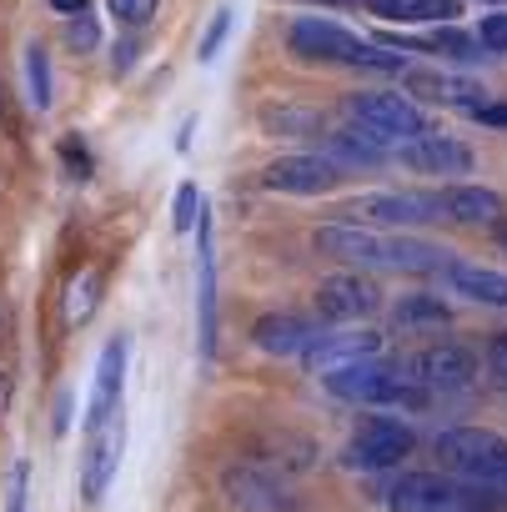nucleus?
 Segmentation results:
<instances>
[{
  "instance_id": "1",
  "label": "nucleus",
  "mask_w": 507,
  "mask_h": 512,
  "mask_svg": "<svg viewBox=\"0 0 507 512\" xmlns=\"http://www.w3.org/2000/svg\"><path fill=\"white\" fill-rule=\"evenodd\" d=\"M287 51L302 66H352V71H372V76H407V56H397L382 41H367L327 16H297L287 26Z\"/></svg>"
},
{
  "instance_id": "2",
  "label": "nucleus",
  "mask_w": 507,
  "mask_h": 512,
  "mask_svg": "<svg viewBox=\"0 0 507 512\" xmlns=\"http://www.w3.org/2000/svg\"><path fill=\"white\" fill-rule=\"evenodd\" d=\"M322 387H327L337 402L377 407V412H422V407L432 402V392H427L422 382H412L407 367H392V362H382V357L332 367V372H322Z\"/></svg>"
},
{
  "instance_id": "3",
  "label": "nucleus",
  "mask_w": 507,
  "mask_h": 512,
  "mask_svg": "<svg viewBox=\"0 0 507 512\" xmlns=\"http://www.w3.org/2000/svg\"><path fill=\"white\" fill-rule=\"evenodd\" d=\"M442 472L462 477L467 487L487 492L497 507H507V437L492 427H447L437 437Z\"/></svg>"
},
{
  "instance_id": "4",
  "label": "nucleus",
  "mask_w": 507,
  "mask_h": 512,
  "mask_svg": "<svg viewBox=\"0 0 507 512\" xmlns=\"http://www.w3.org/2000/svg\"><path fill=\"white\" fill-rule=\"evenodd\" d=\"M342 111H347L352 126H362L382 146H407V141L432 131L427 111L407 91H352V96H342Z\"/></svg>"
},
{
  "instance_id": "5",
  "label": "nucleus",
  "mask_w": 507,
  "mask_h": 512,
  "mask_svg": "<svg viewBox=\"0 0 507 512\" xmlns=\"http://www.w3.org/2000/svg\"><path fill=\"white\" fill-rule=\"evenodd\" d=\"M392 512H502L487 492L467 487L452 472H402L387 492Z\"/></svg>"
},
{
  "instance_id": "6",
  "label": "nucleus",
  "mask_w": 507,
  "mask_h": 512,
  "mask_svg": "<svg viewBox=\"0 0 507 512\" xmlns=\"http://www.w3.org/2000/svg\"><path fill=\"white\" fill-rule=\"evenodd\" d=\"M332 221H352V226H372V231H407L422 221H442V201L437 191H367L352 196L332 211Z\"/></svg>"
},
{
  "instance_id": "7",
  "label": "nucleus",
  "mask_w": 507,
  "mask_h": 512,
  "mask_svg": "<svg viewBox=\"0 0 507 512\" xmlns=\"http://www.w3.org/2000/svg\"><path fill=\"white\" fill-rule=\"evenodd\" d=\"M412 427L397 422V417H362L342 447V462L352 472H387V467H402V457H412Z\"/></svg>"
},
{
  "instance_id": "8",
  "label": "nucleus",
  "mask_w": 507,
  "mask_h": 512,
  "mask_svg": "<svg viewBox=\"0 0 507 512\" xmlns=\"http://www.w3.org/2000/svg\"><path fill=\"white\" fill-rule=\"evenodd\" d=\"M407 377L422 382L432 397L437 392L442 397H457V392H472L477 387L482 367H477L472 347H462V342H432V347H422V352L407 357Z\"/></svg>"
},
{
  "instance_id": "9",
  "label": "nucleus",
  "mask_w": 507,
  "mask_h": 512,
  "mask_svg": "<svg viewBox=\"0 0 507 512\" xmlns=\"http://www.w3.org/2000/svg\"><path fill=\"white\" fill-rule=\"evenodd\" d=\"M342 181H347V171L327 151H292L262 171V186L277 196H332Z\"/></svg>"
},
{
  "instance_id": "10",
  "label": "nucleus",
  "mask_w": 507,
  "mask_h": 512,
  "mask_svg": "<svg viewBox=\"0 0 507 512\" xmlns=\"http://www.w3.org/2000/svg\"><path fill=\"white\" fill-rule=\"evenodd\" d=\"M312 307H317L322 322L352 327V322H362V317H372V312L382 307V292H377V282L362 277V272H337V277H322V282H317Z\"/></svg>"
},
{
  "instance_id": "11",
  "label": "nucleus",
  "mask_w": 507,
  "mask_h": 512,
  "mask_svg": "<svg viewBox=\"0 0 507 512\" xmlns=\"http://www.w3.org/2000/svg\"><path fill=\"white\" fill-rule=\"evenodd\" d=\"M221 492H226V502H231L236 512H297L287 482L272 477V472L257 467V462H231V467L221 472Z\"/></svg>"
},
{
  "instance_id": "12",
  "label": "nucleus",
  "mask_w": 507,
  "mask_h": 512,
  "mask_svg": "<svg viewBox=\"0 0 507 512\" xmlns=\"http://www.w3.org/2000/svg\"><path fill=\"white\" fill-rule=\"evenodd\" d=\"M126 357H131V342L126 337H111L96 357V382H91V397H86V437L111 427L121 417V387H126Z\"/></svg>"
},
{
  "instance_id": "13",
  "label": "nucleus",
  "mask_w": 507,
  "mask_h": 512,
  "mask_svg": "<svg viewBox=\"0 0 507 512\" xmlns=\"http://www.w3.org/2000/svg\"><path fill=\"white\" fill-rule=\"evenodd\" d=\"M312 251L342 267H387V236H377L372 226H352V221H327L312 231Z\"/></svg>"
},
{
  "instance_id": "14",
  "label": "nucleus",
  "mask_w": 507,
  "mask_h": 512,
  "mask_svg": "<svg viewBox=\"0 0 507 512\" xmlns=\"http://www.w3.org/2000/svg\"><path fill=\"white\" fill-rule=\"evenodd\" d=\"M392 156H397L407 171H417V176H472V166H477L472 146L457 141V136H447V131H427V136L397 146Z\"/></svg>"
},
{
  "instance_id": "15",
  "label": "nucleus",
  "mask_w": 507,
  "mask_h": 512,
  "mask_svg": "<svg viewBox=\"0 0 507 512\" xmlns=\"http://www.w3.org/2000/svg\"><path fill=\"white\" fill-rule=\"evenodd\" d=\"M402 91L417 106H442V111H482L487 106V86L467 81V76H447V71H407Z\"/></svg>"
},
{
  "instance_id": "16",
  "label": "nucleus",
  "mask_w": 507,
  "mask_h": 512,
  "mask_svg": "<svg viewBox=\"0 0 507 512\" xmlns=\"http://www.w3.org/2000/svg\"><path fill=\"white\" fill-rule=\"evenodd\" d=\"M196 347L201 362L216 357V251H211V211L196 221Z\"/></svg>"
},
{
  "instance_id": "17",
  "label": "nucleus",
  "mask_w": 507,
  "mask_h": 512,
  "mask_svg": "<svg viewBox=\"0 0 507 512\" xmlns=\"http://www.w3.org/2000/svg\"><path fill=\"white\" fill-rule=\"evenodd\" d=\"M367 357H382V332L372 327H337V332H317L302 352L307 372H332V367H347V362H367Z\"/></svg>"
},
{
  "instance_id": "18",
  "label": "nucleus",
  "mask_w": 507,
  "mask_h": 512,
  "mask_svg": "<svg viewBox=\"0 0 507 512\" xmlns=\"http://www.w3.org/2000/svg\"><path fill=\"white\" fill-rule=\"evenodd\" d=\"M437 282H442L447 297H462V302L487 307V312H507V272H492V267L462 262V256H447V267L437 272Z\"/></svg>"
},
{
  "instance_id": "19",
  "label": "nucleus",
  "mask_w": 507,
  "mask_h": 512,
  "mask_svg": "<svg viewBox=\"0 0 507 512\" xmlns=\"http://www.w3.org/2000/svg\"><path fill=\"white\" fill-rule=\"evenodd\" d=\"M121 452H126V422L121 417L86 437V452H81V502L96 507L106 497V487H111V477L121 467Z\"/></svg>"
},
{
  "instance_id": "20",
  "label": "nucleus",
  "mask_w": 507,
  "mask_h": 512,
  "mask_svg": "<svg viewBox=\"0 0 507 512\" xmlns=\"http://www.w3.org/2000/svg\"><path fill=\"white\" fill-rule=\"evenodd\" d=\"M442 201V216L457 221V226H497L507 216V201L492 191V186H467V181H452L437 191Z\"/></svg>"
},
{
  "instance_id": "21",
  "label": "nucleus",
  "mask_w": 507,
  "mask_h": 512,
  "mask_svg": "<svg viewBox=\"0 0 507 512\" xmlns=\"http://www.w3.org/2000/svg\"><path fill=\"white\" fill-rule=\"evenodd\" d=\"M312 337H317V327L297 312H267V317L251 322V342H257L267 357H302Z\"/></svg>"
},
{
  "instance_id": "22",
  "label": "nucleus",
  "mask_w": 507,
  "mask_h": 512,
  "mask_svg": "<svg viewBox=\"0 0 507 512\" xmlns=\"http://www.w3.org/2000/svg\"><path fill=\"white\" fill-rule=\"evenodd\" d=\"M322 151L342 166V171H372V166H382L387 156H392V146H382L377 136H367L362 126H337V131H327L322 136Z\"/></svg>"
},
{
  "instance_id": "23",
  "label": "nucleus",
  "mask_w": 507,
  "mask_h": 512,
  "mask_svg": "<svg viewBox=\"0 0 507 512\" xmlns=\"http://www.w3.org/2000/svg\"><path fill=\"white\" fill-rule=\"evenodd\" d=\"M362 11L387 26H452L462 16V0H362Z\"/></svg>"
},
{
  "instance_id": "24",
  "label": "nucleus",
  "mask_w": 507,
  "mask_h": 512,
  "mask_svg": "<svg viewBox=\"0 0 507 512\" xmlns=\"http://www.w3.org/2000/svg\"><path fill=\"white\" fill-rule=\"evenodd\" d=\"M447 256L452 251H442L437 241H427V236H387V272H407V277H437L442 267H447Z\"/></svg>"
},
{
  "instance_id": "25",
  "label": "nucleus",
  "mask_w": 507,
  "mask_h": 512,
  "mask_svg": "<svg viewBox=\"0 0 507 512\" xmlns=\"http://www.w3.org/2000/svg\"><path fill=\"white\" fill-rule=\"evenodd\" d=\"M447 322H452V312H447V302L432 297V292H407V297L392 307V327H397L402 337H432V332H442Z\"/></svg>"
},
{
  "instance_id": "26",
  "label": "nucleus",
  "mask_w": 507,
  "mask_h": 512,
  "mask_svg": "<svg viewBox=\"0 0 507 512\" xmlns=\"http://www.w3.org/2000/svg\"><path fill=\"white\" fill-rule=\"evenodd\" d=\"M262 131L267 136H322V116L307 111V106H292V101H272L262 106Z\"/></svg>"
},
{
  "instance_id": "27",
  "label": "nucleus",
  "mask_w": 507,
  "mask_h": 512,
  "mask_svg": "<svg viewBox=\"0 0 507 512\" xmlns=\"http://www.w3.org/2000/svg\"><path fill=\"white\" fill-rule=\"evenodd\" d=\"M427 46H432V56L457 61V66H477V61L487 56V51H482V41H477V36H467V31H457V26L432 31V36H427Z\"/></svg>"
},
{
  "instance_id": "28",
  "label": "nucleus",
  "mask_w": 507,
  "mask_h": 512,
  "mask_svg": "<svg viewBox=\"0 0 507 512\" xmlns=\"http://www.w3.org/2000/svg\"><path fill=\"white\" fill-rule=\"evenodd\" d=\"M101 287H106V272H81L71 282V297H66V322L71 327H86L101 307Z\"/></svg>"
},
{
  "instance_id": "29",
  "label": "nucleus",
  "mask_w": 507,
  "mask_h": 512,
  "mask_svg": "<svg viewBox=\"0 0 507 512\" xmlns=\"http://www.w3.org/2000/svg\"><path fill=\"white\" fill-rule=\"evenodd\" d=\"M26 101L31 111H51V56L41 41L26 46Z\"/></svg>"
},
{
  "instance_id": "30",
  "label": "nucleus",
  "mask_w": 507,
  "mask_h": 512,
  "mask_svg": "<svg viewBox=\"0 0 507 512\" xmlns=\"http://www.w3.org/2000/svg\"><path fill=\"white\" fill-rule=\"evenodd\" d=\"M482 377H487L492 392H507V327L487 337V347H482Z\"/></svg>"
},
{
  "instance_id": "31",
  "label": "nucleus",
  "mask_w": 507,
  "mask_h": 512,
  "mask_svg": "<svg viewBox=\"0 0 507 512\" xmlns=\"http://www.w3.org/2000/svg\"><path fill=\"white\" fill-rule=\"evenodd\" d=\"M106 6H111L116 26H126V31H146V26L156 21V6H161V0H106Z\"/></svg>"
},
{
  "instance_id": "32",
  "label": "nucleus",
  "mask_w": 507,
  "mask_h": 512,
  "mask_svg": "<svg viewBox=\"0 0 507 512\" xmlns=\"http://www.w3.org/2000/svg\"><path fill=\"white\" fill-rule=\"evenodd\" d=\"M66 41H71V51L91 56V51L101 46V26H96V16H91V11H81V16H66Z\"/></svg>"
},
{
  "instance_id": "33",
  "label": "nucleus",
  "mask_w": 507,
  "mask_h": 512,
  "mask_svg": "<svg viewBox=\"0 0 507 512\" xmlns=\"http://www.w3.org/2000/svg\"><path fill=\"white\" fill-rule=\"evenodd\" d=\"M201 211H206L201 191H196V186H181V191H176V206H171V226H176V231H196Z\"/></svg>"
},
{
  "instance_id": "34",
  "label": "nucleus",
  "mask_w": 507,
  "mask_h": 512,
  "mask_svg": "<svg viewBox=\"0 0 507 512\" xmlns=\"http://www.w3.org/2000/svg\"><path fill=\"white\" fill-rule=\"evenodd\" d=\"M472 36L482 41V51H487V56H507V11H492V16H482Z\"/></svg>"
},
{
  "instance_id": "35",
  "label": "nucleus",
  "mask_w": 507,
  "mask_h": 512,
  "mask_svg": "<svg viewBox=\"0 0 507 512\" xmlns=\"http://www.w3.org/2000/svg\"><path fill=\"white\" fill-rule=\"evenodd\" d=\"M61 161H66L71 181H91V151L81 136H61Z\"/></svg>"
},
{
  "instance_id": "36",
  "label": "nucleus",
  "mask_w": 507,
  "mask_h": 512,
  "mask_svg": "<svg viewBox=\"0 0 507 512\" xmlns=\"http://www.w3.org/2000/svg\"><path fill=\"white\" fill-rule=\"evenodd\" d=\"M226 26H231V16L216 11L211 26H206V36H201V61H216V51H221V41H226Z\"/></svg>"
},
{
  "instance_id": "37",
  "label": "nucleus",
  "mask_w": 507,
  "mask_h": 512,
  "mask_svg": "<svg viewBox=\"0 0 507 512\" xmlns=\"http://www.w3.org/2000/svg\"><path fill=\"white\" fill-rule=\"evenodd\" d=\"M136 56H141V41H136V31H131V36H121V41H116V51H111V71H116V76H126V71L136 66Z\"/></svg>"
},
{
  "instance_id": "38",
  "label": "nucleus",
  "mask_w": 507,
  "mask_h": 512,
  "mask_svg": "<svg viewBox=\"0 0 507 512\" xmlns=\"http://www.w3.org/2000/svg\"><path fill=\"white\" fill-rule=\"evenodd\" d=\"M31 487V467L26 462H16V472H11V497H6V512H26V492Z\"/></svg>"
},
{
  "instance_id": "39",
  "label": "nucleus",
  "mask_w": 507,
  "mask_h": 512,
  "mask_svg": "<svg viewBox=\"0 0 507 512\" xmlns=\"http://www.w3.org/2000/svg\"><path fill=\"white\" fill-rule=\"evenodd\" d=\"M477 126H492V131H507V101H487L482 111H472Z\"/></svg>"
},
{
  "instance_id": "40",
  "label": "nucleus",
  "mask_w": 507,
  "mask_h": 512,
  "mask_svg": "<svg viewBox=\"0 0 507 512\" xmlns=\"http://www.w3.org/2000/svg\"><path fill=\"white\" fill-rule=\"evenodd\" d=\"M51 11L56 16H81V11H91V0H51Z\"/></svg>"
},
{
  "instance_id": "41",
  "label": "nucleus",
  "mask_w": 507,
  "mask_h": 512,
  "mask_svg": "<svg viewBox=\"0 0 507 512\" xmlns=\"http://www.w3.org/2000/svg\"><path fill=\"white\" fill-rule=\"evenodd\" d=\"M66 422H71V397L56 402V432H66Z\"/></svg>"
},
{
  "instance_id": "42",
  "label": "nucleus",
  "mask_w": 507,
  "mask_h": 512,
  "mask_svg": "<svg viewBox=\"0 0 507 512\" xmlns=\"http://www.w3.org/2000/svg\"><path fill=\"white\" fill-rule=\"evenodd\" d=\"M6 407H11V377L0 372V412H6Z\"/></svg>"
},
{
  "instance_id": "43",
  "label": "nucleus",
  "mask_w": 507,
  "mask_h": 512,
  "mask_svg": "<svg viewBox=\"0 0 507 512\" xmlns=\"http://www.w3.org/2000/svg\"><path fill=\"white\" fill-rule=\"evenodd\" d=\"M302 6H337L342 11V6H362V0H302Z\"/></svg>"
},
{
  "instance_id": "44",
  "label": "nucleus",
  "mask_w": 507,
  "mask_h": 512,
  "mask_svg": "<svg viewBox=\"0 0 507 512\" xmlns=\"http://www.w3.org/2000/svg\"><path fill=\"white\" fill-rule=\"evenodd\" d=\"M497 241H502V246H507V216H502V221H497Z\"/></svg>"
},
{
  "instance_id": "45",
  "label": "nucleus",
  "mask_w": 507,
  "mask_h": 512,
  "mask_svg": "<svg viewBox=\"0 0 507 512\" xmlns=\"http://www.w3.org/2000/svg\"><path fill=\"white\" fill-rule=\"evenodd\" d=\"M487 6H507V0H487Z\"/></svg>"
}]
</instances>
